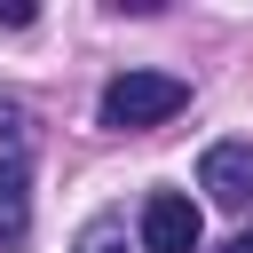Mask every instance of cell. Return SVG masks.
<instances>
[{
	"label": "cell",
	"instance_id": "277c9868",
	"mask_svg": "<svg viewBox=\"0 0 253 253\" xmlns=\"http://www.w3.org/2000/svg\"><path fill=\"white\" fill-rule=\"evenodd\" d=\"M32 237V182H24V158H0V245H24Z\"/></svg>",
	"mask_w": 253,
	"mask_h": 253
},
{
	"label": "cell",
	"instance_id": "3957f363",
	"mask_svg": "<svg viewBox=\"0 0 253 253\" xmlns=\"http://www.w3.org/2000/svg\"><path fill=\"white\" fill-rule=\"evenodd\" d=\"M198 190L229 213H253V142H213L198 158Z\"/></svg>",
	"mask_w": 253,
	"mask_h": 253
},
{
	"label": "cell",
	"instance_id": "6da1fadb",
	"mask_svg": "<svg viewBox=\"0 0 253 253\" xmlns=\"http://www.w3.org/2000/svg\"><path fill=\"white\" fill-rule=\"evenodd\" d=\"M182 103H190V79H174V71H119V79L103 87V126L142 134V126L174 119Z\"/></svg>",
	"mask_w": 253,
	"mask_h": 253
},
{
	"label": "cell",
	"instance_id": "8992f818",
	"mask_svg": "<svg viewBox=\"0 0 253 253\" xmlns=\"http://www.w3.org/2000/svg\"><path fill=\"white\" fill-rule=\"evenodd\" d=\"M0 24H32V8H24V0H8V8H0Z\"/></svg>",
	"mask_w": 253,
	"mask_h": 253
},
{
	"label": "cell",
	"instance_id": "7a4b0ae2",
	"mask_svg": "<svg viewBox=\"0 0 253 253\" xmlns=\"http://www.w3.org/2000/svg\"><path fill=\"white\" fill-rule=\"evenodd\" d=\"M198 237H206V221H198V206L182 190L142 198V253H198Z\"/></svg>",
	"mask_w": 253,
	"mask_h": 253
},
{
	"label": "cell",
	"instance_id": "5b68a950",
	"mask_svg": "<svg viewBox=\"0 0 253 253\" xmlns=\"http://www.w3.org/2000/svg\"><path fill=\"white\" fill-rule=\"evenodd\" d=\"M71 253H126V229L103 213V221H87V229H79V245H71Z\"/></svg>",
	"mask_w": 253,
	"mask_h": 253
},
{
	"label": "cell",
	"instance_id": "52a82bcc",
	"mask_svg": "<svg viewBox=\"0 0 253 253\" xmlns=\"http://www.w3.org/2000/svg\"><path fill=\"white\" fill-rule=\"evenodd\" d=\"M221 253H253V229H237V237H229V245H221Z\"/></svg>",
	"mask_w": 253,
	"mask_h": 253
}]
</instances>
